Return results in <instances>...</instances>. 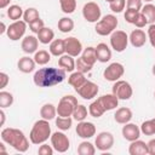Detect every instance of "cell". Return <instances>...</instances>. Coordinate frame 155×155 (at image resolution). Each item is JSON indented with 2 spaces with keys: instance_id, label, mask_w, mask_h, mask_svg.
Segmentation results:
<instances>
[{
  "instance_id": "6da1fadb",
  "label": "cell",
  "mask_w": 155,
  "mask_h": 155,
  "mask_svg": "<svg viewBox=\"0 0 155 155\" xmlns=\"http://www.w3.org/2000/svg\"><path fill=\"white\" fill-rule=\"evenodd\" d=\"M65 79V70L62 68H41L35 71L33 81L38 87H52Z\"/></svg>"
},
{
  "instance_id": "7a4b0ae2",
  "label": "cell",
  "mask_w": 155,
  "mask_h": 155,
  "mask_svg": "<svg viewBox=\"0 0 155 155\" xmlns=\"http://www.w3.org/2000/svg\"><path fill=\"white\" fill-rule=\"evenodd\" d=\"M1 139L6 144L11 145L15 150L19 153H25L29 148V140L24 136V133L13 127H6L1 131Z\"/></svg>"
},
{
  "instance_id": "3957f363",
  "label": "cell",
  "mask_w": 155,
  "mask_h": 155,
  "mask_svg": "<svg viewBox=\"0 0 155 155\" xmlns=\"http://www.w3.org/2000/svg\"><path fill=\"white\" fill-rule=\"evenodd\" d=\"M48 138H51V126L48 124V120L41 119L35 121L29 133L30 142L33 144H42Z\"/></svg>"
},
{
  "instance_id": "277c9868",
  "label": "cell",
  "mask_w": 155,
  "mask_h": 155,
  "mask_svg": "<svg viewBox=\"0 0 155 155\" xmlns=\"http://www.w3.org/2000/svg\"><path fill=\"white\" fill-rule=\"evenodd\" d=\"M117 24H119V21L116 18V16H114V15H105L102 19H99L96 23L94 30H96V33L98 35L107 36V35H110L113 31H115Z\"/></svg>"
},
{
  "instance_id": "5b68a950",
  "label": "cell",
  "mask_w": 155,
  "mask_h": 155,
  "mask_svg": "<svg viewBox=\"0 0 155 155\" xmlns=\"http://www.w3.org/2000/svg\"><path fill=\"white\" fill-rule=\"evenodd\" d=\"M79 105L76 97L68 94V96H63L59 102H58V107H57V115L63 116V117H68V116H73V113L75 110V108Z\"/></svg>"
},
{
  "instance_id": "8992f818",
  "label": "cell",
  "mask_w": 155,
  "mask_h": 155,
  "mask_svg": "<svg viewBox=\"0 0 155 155\" xmlns=\"http://www.w3.org/2000/svg\"><path fill=\"white\" fill-rule=\"evenodd\" d=\"M128 35L124 30H115L110 34V46L116 52H124L128 45Z\"/></svg>"
},
{
  "instance_id": "52a82bcc",
  "label": "cell",
  "mask_w": 155,
  "mask_h": 155,
  "mask_svg": "<svg viewBox=\"0 0 155 155\" xmlns=\"http://www.w3.org/2000/svg\"><path fill=\"white\" fill-rule=\"evenodd\" d=\"M82 16L87 22L97 23L101 19L102 10H101V7H99V5L97 2L90 1V2H86L84 5V7H82Z\"/></svg>"
},
{
  "instance_id": "ba28073f",
  "label": "cell",
  "mask_w": 155,
  "mask_h": 155,
  "mask_svg": "<svg viewBox=\"0 0 155 155\" xmlns=\"http://www.w3.org/2000/svg\"><path fill=\"white\" fill-rule=\"evenodd\" d=\"M111 93H114L119 99L127 101V99H130L132 97L133 90H132V86L127 81H125V80H117L113 85Z\"/></svg>"
},
{
  "instance_id": "9c48e42d",
  "label": "cell",
  "mask_w": 155,
  "mask_h": 155,
  "mask_svg": "<svg viewBox=\"0 0 155 155\" xmlns=\"http://www.w3.org/2000/svg\"><path fill=\"white\" fill-rule=\"evenodd\" d=\"M51 145L58 153H65L70 147V140L63 132H54L51 134Z\"/></svg>"
},
{
  "instance_id": "30bf717a",
  "label": "cell",
  "mask_w": 155,
  "mask_h": 155,
  "mask_svg": "<svg viewBox=\"0 0 155 155\" xmlns=\"http://www.w3.org/2000/svg\"><path fill=\"white\" fill-rule=\"evenodd\" d=\"M25 30H27V23L24 21H13V23H11L7 27L6 34L10 40L17 41L23 38V35L25 34Z\"/></svg>"
},
{
  "instance_id": "8fae6325",
  "label": "cell",
  "mask_w": 155,
  "mask_h": 155,
  "mask_svg": "<svg viewBox=\"0 0 155 155\" xmlns=\"http://www.w3.org/2000/svg\"><path fill=\"white\" fill-rule=\"evenodd\" d=\"M124 73H125L124 65H122L121 63H119V62H114V63L109 64V65L104 69L103 76H104L105 80L115 82V81L120 80V78L124 75Z\"/></svg>"
},
{
  "instance_id": "7c38bea8",
  "label": "cell",
  "mask_w": 155,
  "mask_h": 155,
  "mask_svg": "<svg viewBox=\"0 0 155 155\" xmlns=\"http://www.w3.org/2000/svg\"><path fill=\"white\" fill-rule=\"evenodd\" d=\"M94 145L98 150L101 151H107L109 149L113 148L114 145V136L110 133V132H101L97 134L96 137V140H94Z\"/></svg>"
},
{
  "instance_id": "4fadbf2b",
  "label": "cell",
  "mask_w": 155,
  "mask_h": 155,
  "mask_svg": "<svg viewBox=\"0 0 155 155\" xmlns=\"http://www.w3.org/2000/svg\"><path fill=\"white\" fill-rule=\"evenodd\" d=\"M75 91L84 99H92V98H94L98 94L99 88H98L97 84H94V82H92L90 80H86L85 84L81 87H79L78 90H75Z\"/></svg>"
},
{
  "instance_id": "5bb4252c",
  "label": "cell",
  "mask_w": 155,
  "mask_h": 155,
  "mask_svg": "<svg viewBox=\"0 0 155 155\" xmlns=\"http://www.w3.org/2000/svg\"><path fill=\"white\" fill-rule=\"evenodd\" d=\"M64 46H65V53L73 57H78L80 53H82V44L75 36H69L64 39Z\"/></svg>"
},
{
  "instance_id": "9a60e30c",
  "label": "cell",
  "mask_w": 155,
  "mask_h": 155,
  "mask_svg": "<svg viewBox=\"0 0 155 155\" xmlns=\"http://www.w3.org/2000/svg\"><path fill=\"white\" fill-rule=\"evenodd\" d=\"M75 131L80 138L87 139V138H91L96 134V126H94V124L84 120V121H79Z\"/></svg>"
},
{
  "instance_id": "2e32d148",
  "label": "cell",
  "mask_w": 155,
  "mask_h": 155,
  "mask_svg": "<svg viewBox=\"0 0 155 155\" xmlns=\"http://www.w3.org/2000/svg\"><path fill=\"white\" fill-rule=\"evenodd\" d=\"M97 102L99 103V105L102 107V109L104 111L113 110V109H115L119 105V98L114 93L103 94V96H101V97L97 98Z\"/></svg>"
},
{
  "instance_id": "e0dca14e",
  "label": "cell",
  "mask_w": 155,
  "mask_h": 155,
  "mask_svg": "<svg viewBox=\"0 0 155 155\" xmlns=\"http://www.w3.org/2000/svg\"><path fill=\"white\" fill-rule=\"evenodd\" d=\"M122 137L128 140V142H133L136 139H139L140 136V127H138L136 124H131L127 122L125 124V126L122 127Z\"/></svg>"
},
{
  "instance_id": "ac0fdd59",
  "label": "cell",
  "mask_w": 155,
  "mask_h": 155,
  "mask_svg": "<svg viewBox=\"0 0 155 155\" xmlns=\"http://www.w3.org/2000/svg\"><path fill=\"white\" fill-rule=\"evenodd\" d=\"M39 39L34 35H27L23 40H22V44H21V47H22V51L27 54H30V53H35L38 51V47H39Z\"/></svg>"
},
{
  "instance_id": "d6986e66",
  "label": "cell",
  "mask_w": 155,
  "mask_h": 155,
  "mask_svg": "<svg viewBox=\"0 0 155 155\" xmlns=\"http://www.w3.org/2000/svg\"><path fill=\"white\" fill-rule=\"evenodd\" d=\"M128 39H130L131 45H132L133 47L138 48V47H142V46L145 45L147 39H148V35H147L145 31L142 30V29H134V30L131 31Z\"/></svg>"
},
{
  "instance_id": "ffe728a7",
  "label": "cell",
  "mask_w": 155,
  "mask_h": 155,
  "mask_svg": "<svg viewBox=\"0 0 155 155\" xmlns=\"http://www.w3.org/2000/svg\"><path fill=\"white\" fill-rule=\"evenodd\" d=\"M96 56H97V61H99L101 63H107L111 58V50L107 44L101 42L96 47Z\"/></svg>"
},
{
  "instance_id": "44dd1931",
  "label": "cell",
  "mask_w": 155,
  "mask_h": 155,
  "mask_svg": "<svg viewBox=\"0 0 155 155\" xmlns=\"http://www.w3.org/2000/svg\"><path fill=\"white\" fill-rule=\"evenodd\" d=\"M128 153L131 155H147L148 154V143H145L140 139H136V140L131 142V144L128 147Z\"/></svg>"
},
{
  "instance_id": "7402d4cb",
  "label": "cell",
  "mask_w": 155,
  "mask_h": 155,
  "mask_svg": "<svg viewBox=\"0 0 155 155\" xmlns=\"http://www.w3.org/2000/svg\"><path fill=\"white\" fill-rule=\"evenodd\" d=\"M133 114H132V110L130 108H126V107H122V108H119L115 114H114V120L117 122V124H121V125H125L127 122L131 121Z\"/></svg>"
},
{
  "instance_id": "603a6c76",
  "label": "cell",
  "mask_w": 155,
  "mask_h": 155,
  "mask_svg": "<svg viewBox=\"0 0 155 155\" xmlns=\"http://www.w3.org/2000/svg\"><path fill=\"white\" fill-rule=\"evenodd\" d=\"M35 61L34 58H30L28 56H24L22 58H19V61L17 62V68L19 71L24 73V74H29L35 69Z\"/></svg>"
},
{
  "instance_id": "cb8c5ba5",
  "label": "cell",
  "mask_w": 155,
  "mask_h": 155,
  "mask_svg": "<svg viewBox=\"0 0 155 155\" xmlns=\"http://www.w3.org/2000/svg\"><path fill=\"white\" fill-rule=\"evenodd\" d=\"M50 53L54 57H61L65 53V46H64V39H54L50 44Z\"/></svg>"
},
{
  "instance_id": "d4e9b609",
  "label": "cell",
  "mask_w": 155,
  "mask_h": 155,
  "mask_svg": "<svg viewBox=\"0 0 155 155\" xmlns=\"http://www.w3.org/2000/svg\"><path fill=\"white\" fill-rule=\"evenodd\" d=\"M58 65L64 69L65 71H69V73H73V70L75 69V61H74V57L65 53L63 56L59 57L58 59Z\"/></svg>"
},
{
  "instance_id": "484cf974",
  "label": "cell",
  "mask_w": 155,
  "mask_h": 155,
  "mask_svg": "<svg viewBox=\"0 0 155 155\" xmlns=\"http://www.w3.org/2000/svg\"><path fill=\"white\" fill-rule=\"evenodd\" d=\"M57 115V107H54L52 103H46L40 109V116L45 120H53Z\"/></svg>"
},
{
  "instance_id": "4316f807",
  "label": "cell",
  "mask_w": 155,
  "mask_h": 155,
  "mask_svg": "<svg viewBox=\"0 0 155 155\" xmlns=\"http://www.w3.org/2000/svg\"><path fill=\"white\" fill-rule=\"evenodd\" d=\"M86 81V78H85V74L81 73V71H74L70 74V76L68 78V82L69 85H71L74 87V90H78L79 87H81Z\"/></svg>"
},
{
  "instance_id": "83f0119b",
  "label": "cell",
  "mask_w": 155,
  "mask_h": 155,
  "mask_svg": "<svg viewBox=\"0 0 155 155\" xmlns=\"http://www.w3.org/2000/svg\"><path fill=\"white\" fill-rule=\"evenodd\" d=\"M53 38H54V33L51 28L48 27H44L39 33H38V39L41 44L44 45H47V44H51L53 41Z\"/></svg>"
},
{
  "instance_id": "f1b7e54d",
  "label": "cell",
  "mask_w": 155,
  "mask_h": 155,
  "mask_svg": "<svg viewBox=\"0 0 155 155\" xmlns=\"http://www.w3.org/2000/svg\"><path fill=\"white\" fill-rule=\"evenodd\" d=\"M81 58L90 65H94V63L97 62V56H96V47H86L82 53H81Z\"/></svg>"
},
{
  "instance_id": "f546056e",
  "label": "cell",
  "mask_w": 155,
  "mask_h": 155,
  "mask_svg": "<svg viewBox=\"0 0 155 155\" xmlns=\"http://www.w3.org/2000/svg\"><path fill=\"white\" fill-rule=\"evenodd\" d=\"M51 59V53L47 52L46 50H39L34 53V61L39 65H45L50 62Z\"/></svg>"
},
{
  "instance_id": "4dcf8cb0",
  "label": "cell",
  "mask_w": 155,
  "mask_h": 155,
  "mask_svg": "<svg viewBox=\"0 0 155 155\" xmlns=\"http://www.w3.org/2000/svg\"><path fill=\"white\" fill-rule=\"evenodd\" d=\"M96 153V145H93L92 143L85 140L81 142L78 147V154L79 155H94Z\"/></svg>"
},
{
  "instance_id": "1f68e13d",
  "label": "cell",
  "mask_w": 155,
  "mask_h": 155,
  "mask_svg": "<svg viewBox=\"0 0 155 155\" xmlns=\"http://www.w3.org/2000/svg\"><path fill=\"white\" fill-rule=\"evenodd\" d=\"M23 8L19 5H11L7 8V17L12 21H19L21 17H23Z\"/></svg>"
},
{
  "instance_id": "d6a6232c",
  "label": "cell",
  "mask_w": 155,
  "mask_h": 155,
  "mask_svg": "<svg viewBox=\"0 0 155 155\" xmlns=\"http://www.w3.org/2000/svg\"><path fill=\"white\" fill-rule=\"evenodd\" d=\"M58 29L62 31V33H69L74 29V21L69 17H62L59 21H58Z\"/></svg>"
},
{
  "instance_id": "836d02e7",
  "label": "cell",
  "mask_w": 155,
  "mask_h": 155,
  "mask_svg": "<svg viewBox=\"0 0 155 155\" xmlns=\"http://www.w3.org/2000/svg\"><path fill=\"white\" fill-rule=\"evenodd\" d=\"M140 12L147 17L149 24L155 23V5H153V4H147V5H144V6L142 7Z\"/></svg>"
},
{
  "instance_id": "e575fe53",
  "label": "cell",
  "mask_w": 155,
  "mask_h": 155,
  "mask_svg": "<svg viewBox=\"0 0 155 155\" xmlns=\"http://www.w3.org/2000/svg\"><path fill=\"white\" fill-rule=\"evenodd\" d=\"M13 104V94L7 91H0V108L5 109Z\"/></svg>"
},
{
  "instance_id": "d590c367",
  "label": "cell",
  "mask_w": 155,
  "mask_h": 155,
  "mask_svg": "<svg viewBox=\"0 0 155 155\" xmlns=\"http://www.w3.org/2000/svg\"><path fill=\"white\" fill-rule=\"evenodd\" d=\"M39 18H40L39 11L35 7H28L24 11V13H23V21L25 23H28V24L31 23V22H34V21H36V19H39Z\"/></svg>"
},
{
  "instance_id": "8d00e7d4",
  "label": "cell",
  "mask_w": 155,
  "mask_h": 155,
  "mask_svg": "<svg viewBox=\"0 0 155 155\" xmlns=\"http://www.w3.org/2000/svg\"><path fill=\"white\" fill-rule=\"evenodd\" d=\"M56 126L61 130V131H68L70 127H71V124H73V119L70 116L68 117H63V116H57L56 117Z\"/></svg>"
},
{
  "instance_id": "74e56055",
  "label": "cell",
  "mask_w": 155,
  "mask_h": 155,
  "mask_svg": "<svg viewBox=\"0 0 155 155\" xmlns=\"http://www.w3.org/2000/svg\"><path fill=\"white\" fill-rule=\"evenodd\" d=\"M61 10L64 13H73L76 8V0H59Z\"/></svg>"
},
{
  "instance_id": "f35d334b",
  "label": "cell",
  "mask_w": 155,
  "mask_h": 155,
  "mask_svg": "<svg viewBox=\"0 0 155 155\" xmlns=\"http://www.w3.org/2000/svg\"><path fill=\"white\" fill-rule=\"evenodd\" d=\"M88 113H90V115H91L92 117H101L105 111L102 109V107L99 105V103H98L97 99H96V101H93V102L90 104V107H88Z\"/></svg>"
},
{
  "instance_id": "ab89813d",
  "label": "cell",
  "mask_w": 155,
  "mask_h": 155,
  "mask_svg": "<svg viewBox=\"0 0 155 155\" xmlns=\"http://www.w3.org/2000/svg\"><path fill=\"white\" fill-rule=\"evenodd\" d=\"M87 113H88L87 111V108L85 105H82V104H79L75 108L74 113H73V117L76 121H84L86 119V116H87Z\"/></svg>"
},
{
  "instance_id": "60d3db41",
  "label": "cell",
  "mask_w": 155,
  "mask_h": 155,
  "mask_svg": "<svg viewBox=\"0 0 155 155\" xmlns=\"http://www.w3.org/2000/svg\"><path fill=\"white\" fill-rule=\"evenodd\" d=\"M140 132L145 136H153L155 134V127L153 124V120H147L140 125Z\"/></svg>"
},
{
  "instance_id": "b9f144b4",
  "label": "cell",
  "mask_w": 155,
  "mask_h": 155,
  "mask_svg": "<svg viewBox=\"0 0 155 155\" xmlns=\"http://www.w3.org/2000/svg\"><path fill=\"white\" fill-rule=\"evenodd\" d=\"M125 5H126V0H114L111 2H109V7L113 12L115 13H120L124 11L125 8Z\"/></svg>"
},
{
  "instance_id": "7bdbcfd3",
  "label": "cell",
  "mask_w": 155,
  "mask_h": 155,
  "mask_svg": "<svg viewBox=\"0 0 155 155\" xmlns=\"http://www.w3.org/2000/svg\"><path fill=\"white\" fill-rule=\"evenodd\" d=\"M75 69L78 70V71H81V73H88V71H91V69H92V65H90V64H87L81 57L80 58H78V61L75 62Z\"/></svg>"
},
{
  "instance_id": "ee69618b",
  "label": "cell",
  "mask_w": 155,
  "mask_h": 155,
  "mask_svg": "<svg viewBox=\"0 0 155 155\" xmlns=\"http://www.w3.org/2000/svg\"><path fill=\"white\" fill-rule=\"evenodd\" d=\"M139 12H140V11H136V10H130V8H126V12L124 13L125 21H126V22H128V23H131V24H133Z\"/></svg>"
},
{
  "instance_id": "f6af8a7d",
  "label": "cell",
  "mask_w": 155,
  "mask_h": 155,
  "mask_svg": "<svg viewBox=\"0 0 155 155\" xmlns=\"http://www.w3.org/2000/svg\"><path fill=\"white\" fill-rule=\"evenodd\" d=\"M44 27H45V24H44V21H42L41 18H39V19H36V21L29 23V28H30V30H31L33 33H35V34H38Z\"/></svg>"
},
{
  "instance_id": "bcb514c9",
  "label": "cell",
  "mask_w": 155,
  "mask_h": 155,
  "mask_svg": "<svg viewBox=\"0 0 155 155\" xmlns=\"http://www.w3.org/2000/svg\"><path fill=\"white\" fill-rule=\"evenodd\" d=\"M53 147L52 145H48V144H45L42 143L38 150V154L39 155H52L53 154Z\"/></svg>"
},
{
  "instance_id": "7dc6e473",
  "label": "cell",
  "mask_w": 155,
  "mask_h": 155,
  "mask_svg": "<svg viewBox=\"0 0 155 155\" xmlns=\"http://www.w3.org/2000/svg\"><path fill=\"white\" fill-rule=\"evenodd\" d=\"M126 5H127V8L136 10V11H140L143 7L142 0H126Z\"/></svg>"
},
{
  "instance_id": "c3c4849f",
  "label": "cell",
  "mask_w": 155,
  "mask_h": 155,
  "mask_svg": "<svg viewBox=\"0 0 155 155\" xmlns=\"http://www.w3.org/2000/svg\"><path fill=\"white\" fill-rule=\"evenodd\" d=\"M133 24H134L137 28H143V27H145V25H147V24H149V23H148L147 17H145V16H144L142 12H139Z\"/></svg>"
},
{
  "instance_id": "681fc988",
  "label": "cell",
  "mask_w": 155,
  "mask_h": 155,
  "mask_svg": "<svg viewBox=\"0 0 155 155\" xmlns=\"http://www.w3.org/2000/svg\"><path fill=\"white\" fill-rule=\"evenodd\" d=\"M147 35H148V39L151 44V46L155 44V23L153 24H149V28H148V31H147Z\"/></svg>"
},
{
  "instance_id": "f907efd6",
  "label": "cell",
  "mask_w": 155,
  "mask_h": 155,
  "mask_svg": "<svg viewBox=\"0 0 155 155\" xmlns=\"http://www.w3.org/2000/svg\"><path fill=\"white\" fill-rule=\"evenodd\" d=\"M8 81H10L8 75H7L6 73L1 71V73H0V88H1V90L5 88V87L7 86V84H8Z\"/></svg>"
},
{
  "instance_id": "816d5d0a",
  "label": "cell",
  "mask_w": 155,
  "mask_h": 155,
  "mask_svg": "<svg viewBox=\"0 0 155 155\" xmlns=\"http://www.w3.org/2000/svg\"><path fill=\"white\" fill-rule=\"evenodd\" d=\"M148 154L155 155V138L148 142Z\"/></svg>"
},
{
  "instance_id": "f5cc1de1",
  "label": "cell",
  "mask_w": 155,
  "mask_h": 155,
  "mask_svg": "<svg viewBox=\"0 0 155 155\" xmlns=\"http://www.w3.org/2000/svg\"><path fill=\"white\" fill-rule=\"evenodd\" d=\"M10 1L11 0H0V8H5L10 5Z\"/></svg>"
},
{
  "instance_id": "db71d44e",
  "label": "cell",
  "mask_w": 155,
  "mask_h": 155,
  "mask_svg": "<svg viewBox=\"0 0 155 155\" xmlns=\"http://www.w3.org/2000/svg\"><path fill=\"white\" fill-rule=\"evenodd\" d=\"M0 117H1V121H0V125L2 126L4 124H5V111H4V109L1 108V110H0Z\"/></svg>"
},
{
  "instance_id": "11a10c76",
  "label": "cell",
  "mask_w": 155,
  "mask_h": 155,
  "mask_svg": "<svg viewBox=\"0 0 155 155\" xmlns=\"http://www.w3.org/2000/svg\"><path fill=\"white\" fill-rule=\"evenodd\" d=\"M5 31H7L6 25H5V23H4V22H1V29H0V34H4Z\"/></svg>"
},
{
  "instance_id": "9f6ffc18",
  "label": "cell",
  "mask_w": 155,
  "mask_h": 155,
  "mask_svg": "<svg viewBox=\"0 0 155 155\" xmlns=\"http://www.w3.org/2000/svg\"><path fill=\"white\" fill-rule=\"evenodd\" d=\"M4 143H5V142H4ZM4 143H0V151H1V153H6V149H5Z\"/></svg>"
},
{
  "instance_id": "6f0895ef",
  "label": "cell",
  "mask_w": 155,
  "mask_h": 155,
  "mask_svg": "<svg viewBox=\"0 0 155 155\" xmlns=\"http://www.w3.org/2000/svg\"><path fill=\"white\" fill-rule=\"evenodd\" d=\"M151 73H153V75L155 76V64L153 65V69H151Z\"/></svg>"
},
{
  "instance_id": "680465c9",
  "label": "cell",
  "mask_w": 155,
  "mask_h": 155,
  "mask_svg": "<svg viewBox=\"0 0 155 155\" xmlns=\"http://www.w3.org/2000/svg\"><path fill=\"white\" fill-rule=\"evenodd\" d=\"M151 120H153V124H154V127H155V117H154V119H151Z\"/></svg>"
},
{
  "instance_id": "91938a15",
  "label": "cell",
  "mask_w": 155,
  "mask_h": 155,
  "mask_svg": "<svg viewBox=\"0 0 155 155\" xmlns=\"http://www.w3.org/2000/svg\"><path fill=\"white\" fill-rule=\"evenodd\" d=\"M107 2H111V1H114V0H105Z\"/></svg>"
},
{
  "instance_id": "94428289",
  "label": "cell",
  "mask_w": 155,
  "mask_h": 155,
  "mask_svg": "<svg viewBox=\"0 0 155 155\" xmlns=\"http://www.w3.org/2000/svg\"><path fill=\"white\" fill-rule=\"evenodd\" d=\"M144 1H147V2H150V1H153V0H144Z\"/></svg>"
},
{
  "instance_id": "6125c7cd",
  "label": "cell",
  "mask_w": 155,
  "mask_h": 155,
  "mask_svg": "<svg viewBox=\"0 0 155 155\" xmlns=\"http://www.w3.org/2000/svg\"><path fill=\"white\" fill-rule=\"evenodd\" d=\"M153 47H154V48H155V44H154V45H153Z\"/></svg>"
},
{
  "instance_id": "be15d7a7",
  "label": "cell",
  "mask_w": 155,
  "mask_h": 155,
  "mask_svg": "<svg viewBox=\"0 0 155 155\" xmlns=\"http://www.w3.org/2000/svg\"><path fill=\"white\" fill-rule=\"evenodd\" d=\"M154 98H155V92H154Z\"/></svg>"
}]
</instances>
